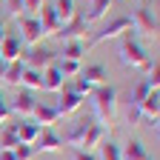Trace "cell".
Listing matches in <instances>:
<instances>
[{"label": "cell", "instance_id": "34", "mask_svg": "<svg viewBox=\"0 0 160 160\" xmlns=\"http://www.w3.org/2000/svg\"><path fill=\"white\" fill-rule=\"evenodd\" d=\"M43 6V0H23V9H26V14H37V9Z\"/></svg>", "mask_w": 160, "mask_h": 160}, {"label": "cell", "instance_id": "4", "mask_svg": "<svg viewBox=\"0 0 160 160\" xmlns=\"http://www.w3.org/2000/svg\"><path fill=\"white\" fill-rule=\"evenodd\" d=\"M129 32H132V20H129L126 14H117V17H112L100 32H94L89 40H83V43H86V52H89L92 46H97V43H106V40H112V37H123V34H129Z\"/></svg>", "mask_w": 160, "mask_h": 160}, {"label": "cell", "instance_id": "20", "mask_svg": "<svg viewBox=\"0 0 160 160\" xmlns=\"http://www.w3.org/2000/svg\"><path fill=\"white\" fill-rule=\"evenodd\" d=\"M52 9H54V14H57V20H60V26H66L69 20H74V17L80 14V12H77V0H54Z\"/></svg>", "mask_w": 160, "mask_h": 160}, {"label": "cell", "instance_id": "28", "mask_svg": "<svg viewBox=\"0 0 160 160\" xmlns=\"http://www.w3.org/2000/svg\"><path fill=\"white\" fill-rule=\"evenodd\" d=\"M97 160H123V157H120V146L114 143V140H103V143H100V157Z\"/></svg>", "mask_w": 160, "mask_h": 160}, {"label": "cell", "instance_id": "25", "mask_svg": "<svg viewBox=\"0 0 160 160\" xmlns=\"http://www.w3.org/2000/svg\"><path fill=\"white\" fill-rule=\"evenodd\" d=\"M20 146V140H17V123H3L0 126V152H9Z\"/></svg>", "mask_w": 160, "mask_h": 160}, {"label": "cell", "instance_id": "9", "mask_svg": "<svg viewBox=\"0 0 160 160\" xmlns=\"http://www.w3.org/2000/svg\"><path fill=\"white\" fill-rule=\"evenodd\" d=\"M34 103H37L34 92H26V89H17V94H14L12 100H9V109H12V117L17 114V117L29 120V117H32V109H34Z\"/></svg>", "mask_w": 160, "mask_h": 160}, {"label": "cell", "instance_id": "23", "mask_svg": "<svg viewBox=\"0 0 160 160\" xmlns=\"http://www.w3.org/2000/svg\"><path fill=\"white\" fill-rule=\"evenodd\" d=\"M37 134H40V126L34 123V120H20V123H17V140L23 146H34Z\"/></svg>", "mask_w": 160, "mask_h": 160}, {"label": "cell", "instance_id": "26", "mask_svg": "<svg viewBox=\"0 0 160 160\" xmlns=\"http://www.w3.org/2000/svg\"><path fill=\"white\" fill-rule=\"evenodd\" d=\"M57 57H63V60H83L86 57V43L83 40H69V43H63V52H60Z\"/></svg>", "mask_w": 160, "mask_h": 160}, {"label": "cell", "instance_id": "11", "mask_svg": "<svg viewBox=\"0 0 160 160\" xmlns=\"http://www.w3.org/2000/svg\"><path fill=\"white\" fill-rule=\"evenodd\" d=\"M32 149L40 152V154H54V152L63 149V137H60L54 129H40V134H37V140H34Z\"/></svg>", "mask_w": 160, "mask_h": 160}, {"label": "cell", "instance_id": "3", "mask_svg": "<svg viewBox=\"0 0 160 160\" xmlns=\"http://www.w3.org/2000/svg\"><path fill=\"white\" fill-rule=\"evenodd\" d=\"M129 20H132V32H129V34H134L137 40H140V37L157 40V9H154L152 3L134 9V14H132Z\"/></svg>", "mask_w": 160, "mask_h": 160}, {"label": "cell", "instance_id": "10", "mask_svg": "<svg viewBox=\"0 0 160 160\" xmlns=\"http://www.w3.org/2000/svg\"><path fill=\"white\" fill-rule=\"evenodd\" d=\"M32 120L40 126V129H54V123H60V114L52 103H46V100H37L34 109H32Z\"/></svg>", "mask_w": 160, "mask_h": 160}, {"label": "cell", "instance_id": "33", "mask_svg": "<svg viewBox=\"0 0 160 160\" xmlns=\"http://www.w3.org/2000/svg\"><path fill=\"white\" fill-rule=\"evenodd\" d=\"M69 157L72 160H97L94 152H83V149H69Z\"/></svg>", "mask_w": 160, "mask_h": 160}, {"label": "cell", "instance_id": "27", "mask_svg": "<svg viewBox=\"0 0 160 160\" xmlns=\"http://www.w3.org/2000/svg\"><path fill=\"white\" fill-rule=\"evenodd\" d=\"M34 149L32 146H14V149H9V152H0V160H34Z\"/></svg>", "mask_w": 160, "mask_h": 160}, {"label": "cell", "instance_id": "17", "mask_svg": "<svg viewBox=\"0 0 160 160\" xmlns=\"http://www.w3.org/2000/svg\"><path fill=\"white\" fill-rule=\"evenodd\" d=\"M112 3H114V0H89V6H86V12L80 14V17H83L86 23L92 26V23H97V20H103V17L109 14Z\"/></svg>", "mask_w": 160, "mask_h": 160}, {"label": "cell", "instance_id": "36", "mask_svg": "<svg viewBox=\"0 0 160 160\" xmlns=\"http://www.w3.org/2000/svg\"><path fill=\"white\" fill-rule=\"evenodd\" d=\"M9 32H6V23H3V20H0V43H3V37H6Z\"/></svg>", "mask_w": 160, "mask_h": 160}, {"label": "cell", "instance_id": "30", "mask_svg": "<svg viewBox=\"0 0 160 160\" xmlns=\"http://www.w3.org/2000/svg\"><path fill=\"white\" fill-rule=\"evenodd\" d=\"M149 92H152V86H149V80H140V83L134 86V94H132V103L137 106V103H140V100H143V97H146Z\"/></svg>", "mask_w": 160, "mask_h": 160}, {"label": "cell", "instance_id": "24", "mask_svg": "<svg viewBox=\"0 0 160 160\" xmlns=\"http://www.w3.org/2000/svg\"><path fill=\"white\" fill-rule=\"evenodd\" d=\"M23 69H26V63H23V60L6 63V72H3V77H0V83H3V86H12V89H17V86H20V74H23Z\"/></svg>", "mask_w": 160, "mask_h": 160}, {"label": "cell", "instance_id": "19", "mask_svg": "<svg viewBox=\"0 0 160 160\" xmlns=\"http://www.w3.org/2000/svg\"><path fill=\"white\" fill-rule=\"evenodd\" d=\"M66 86V77H63V72L57 69V63L54 66H49V69H43V92H60Z\"/></svg>", "mask_w": 160, "mask_h": 160}, {"label": "cell", "instance_id": "22", "mask_svg": "<svg viewBox=\"0 0 160 160\" xmlns=\"http://www.w3.org/2000/svg\"><path fill=\"white\" fill-rule=\"evenodd\" d=\"M17 89H26V92H40L43 89V72L37 69H23V74H20V86Z\"/></svg>", "mask_w": 160, "mask_h": 160}, {"label": "cell", "instance_id": "5", "mask_svg": "<svg viewBox=\"0 0 160 160\" xmlns=\"http://www.w3.org/2000/svg\"><path fill=\"white\" fill-rule=\"evenodd\" d=\"M57 94H60V97H57V103H52V106L57 109L60 117H69V114L80 112V109H83V103H86V97L80 94V92H74L72 86H63Z\"/></svg>", "mask_w": 160, "mask_h": 160}, {"label": "cell", "instance_id": "29", "mask_svg": "<svg viewBox=\"0 0 160 160\" xmlns=\"http://www.w3.org/2000/svg\"><path fill=\"white\" fill-rule=\"evenodd\" d=\"M57 69L63 72V77H77L83 66H80L77 60H63V57H60V60H57Z\"/></svg>", "mask_w": 160, "mask_h": 160}, {"label": "cell", "instance_id": "15", "mask_svg": "<svg viewBox=\"0 0 160 160\" xmlns=\"http://www.w3.org/2000/svg\"><path fill=\"white\" fill-rule=\"evenodd\" d=\"M23 40H20L17 34H6L3 37V43H0V57H3L6 60V63H14V60H20V57H23Z\"/></svg>", "mask_w": 160, "mask_h": 160}, {"label": "cell", "instance_id": "1", "mask_svg": "<svg viewBox=\"0 0 160 160\" xmlns=\"http://www.w3.org/2000/svg\"><path fill=\"white\" fill-rule=\"evenodd\" d=\"M117 54H120V60H123L126 69H137V72H143V74H149L152 66H154L152 54L146 52V46L140 43L134 34H123V37H120V49H117Z\"/></svg>", "mask_w": 160, "mask_h": 160}, {"label": "cell", "instance_id": "2", "mask_svg": "<svg viewBox=\"0 0 160 160\" xmlns=\"http://www.w3.org/2000/svg\"><path fill=\"white\" fill-rule=\"evenodd\" d=\"M92 109H94V117L97 123H103L106 129L112 126V120L117 117V89L112 83H103L92 92Z\"/></svg>", "mask_w": 160, "mask_h": 160}, {"label": "cell", "instance_id": "32", "mask_svg": "<svg viewBox=\"0 0 160 160\" xmlns=\"http://www.w3.org/2000/svg\"><path fill=\"white\" fill-rule=\"evenodd\" d=\"M3 123H12V109H9V100L3 97V92H0V126Z\"/></svg>", "mask_w": 160, "mask_h": 160}, {"label": "cell", "instance_id": "13", "mask_svg": "<svg viewBox=\"0 0 160 160\" xmlns=\"http://www.w3.org/2000/svg\"><path fill=\"white\" fill-rule=\"evenodd\" d=\"M86 32H89V23L77 14L74 20H69L66 26H60V32H57L54 37L60 40V43H69V40H83V37H86Z\"/></svg>", "mask_w": 160, "mask_h": 160}, {"label": "cell", "instance_id": "31", "mask_svg": "<svg viewBox=\"0 0 160 160\" xmlns=\"http://www.w3.org/2000/svg\"><path fill=\"white\" fill-rule=\"evenodd\" d=\"M6 12H9L12 17H23V14H26L23 0H6Z\"/></svg>", "mask_w": 160, "mask_h": 160}, {"label": "cell", "instance_id": "14", "mask_svg": "<svg viewBox=\"0 0 160 160\" xmlns=\"http://www.w3.org/2000/svg\"><path fill=\"white\" fill-rule=\"evenodd\" d=\"M37 23H40V29H43V34L46 37H54L57 32H60V20H57V14H54V9H52V3H43L37 9Z\"/></svg>", "mask_w": 160, "mask_h": 160}, {"label": "cell", "instance_id": "8", "mask_svg": "<svg viewBox=\"0 0 160 160\" xmlns=\"http://www.w3.org/2000/svg\"><path fill=\"white\" fill-rule=\"evenodd\" d=\"M137 112H140V120H143L146 126H157V117H160V94H157V89H152L143 100L137 103Z\"/></svg>", "mask_w": 160, "mask_h": 160}, {"label": "cell", "instance_id": "35", "mask_svg": "<svg viewBox=\"0 0 160 160\" xmlns=\"http://www.w3.org/2000/svg\"><path fill=\"white\" fill-rule=\"evenodd\" d=\"M129 123H140V112H137V106H134V103L129 106Z\"/></svg>", "mask_w": 160, "mask_h": 160}, {"label": "cell", "instance_id": "37", "mask_svg": "<svg viewBox=\"0 0 160 160\" xmlns=\"http://www.w3.org/2000/svg\"><path fill=\"white\" fill-rule=\"evenodd\" d=\"M3 72H6V60L0 57V77H3Z\"/></svg>", "mask_w": 160, "mask_h": 160}, {"label": "cell", "instance_id": "16", "mask_svg": "<svg viewBox=\"0 0 160 160\" xmlns=\"http://www.w3.org/2000/svg\"><path fill=\"white\" fill-rule=\"evenodd\" d=\"M89 123H92L89 117L74 120V123L69 126V132H66V134H60V137H63V146H69V149H80V143H83V134H86Z\"/></svg>", "mask_w": 160, "mask_h": 160}, {"label": "cell", "instance_id": "21", "mask_svg": "<svg viewBox=\"0 0 160 160\" xmlns=\"http://www.w3.org/2000/svg\"><path fill=\"white\" fill-rule=\"evenodd\" d=\"M120 157L123 160H149V152L137 137H129L126 146H120Z\"/></svg>", "mask_w": 160, "mask_h": 160}, {"label": "cell", "instance_id": "7", "mask_svg": "<svg viewBox=\"0 0 160 160\" xmlns=\"http://www.w3.org/2000/svg\"><path fill=\"white\" fill-rule=\"evenodd\" d=\"M17 29H20L17 37L23 40V46H40V40L46 37L34 14H23V17H17Z\"/></svg>", "mask_w": 160, "mask_h": 160}, {"label": "cell", "instance_id": "18", "mask_svg": "<svg viewBox=\"0 0 160 160\" xmlns=\"http://www.w3.org/2000/svg\"><path fill=\"white\" fill-rule=\"evenodd\" d=\"M80 77L86 80L89 86H103V83H109V72H106V66L103 63H92V66H86V69H80Z\"/></svg>", "mask_w": 160, "mask_h": 160}, {"label": "cell", "instance_id": "6", "mask_svg": "<svg viewBox=\"0 0 160 160\" xmlns=\"http://www.w3.org/2000/svg\"><path fill=\"white\" fill-rule=\"evenodd\" d=\"M20 60H23L29 69L43 72V69H49V66L57 63V52H52V49H46V46H29V52H23V57H20Z\"/></svg>", "mask_w": 160, "mask_h": 160}, {"label": "cell", "instance_id": "12", "mask_svg": "<svg viewBox=\"0 0 160 160\" xmlns=\"http://www.w3.org/2000/svg\"><path fill=\"white\" fill-rule=\"evenodd\" d=\"M103 140H109V129H106L103 123H97V120H92L89 129H86V134H83L80 149H83V152H94V149H100Z\"/></svg>", "mask_w": 160, "mask_h": 160}]
</instances>
